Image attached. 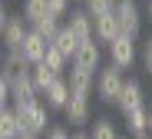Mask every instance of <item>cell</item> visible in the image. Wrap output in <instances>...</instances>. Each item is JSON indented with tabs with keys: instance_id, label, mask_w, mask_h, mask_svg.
Segmentation results:
<instances>
[{
	"instance_id": "obj_17",
	"label": "cell",
	"mask_w": 152,
	"mask_h": 139,
	"mask_svg": "<svg viewBox=\"0 0 152 139\" xmlns=\"http://www.w3.org/2000/svg\"><path fill=\"white\" fill-rule=\"evenodd\" d=\"M122 116H126V129L136 139L149 132V106H136V109H129V113H122Z\"/></svg>"
},
{
	"instance_id": "obj_23",
	"label": "cell",
	"mask_w": 152,
	"mask_h": 139,
	"mask_svg": "<svg viewBox=\"0 0 152 139\" xmlns=\"http://www.w3.org/2000/svg\"><path fill=\"white\" fill-rule=\"evenodd\" d=\"M30 30H37V33H40V37H46V40H53V37H56V30H60V20H56V17H43L40 23H33V26H30Z\"/></svg>"
},
{
	"instance_id": "obj_27",
	"label": "cell",
	"mask_w": 152,
	"mask_h": 139,
	"mask_svg": "<svg viewBox=\"0 0 152 139\" xmlns=\"http://www.w3.org/2000/svg\"><path fill=\"white\" fill-rule=\"evenodd\" d=\"M142 66H145V73H152V37L142 43Z\"/></svg>"
},
{
	"instance_id": "obj_7",
	"label": "cell",
	"mask_w": 152,
	"mask_h": 139,
	"mask_svg": "<svg viewBox=\"0 0 152 139\" xmlns=\"http://www.w3.org/2000/svg\"><path fill=\"white\" fill-rule=\"evenodd\" d=\"M69 20H66V30L76 37V43H86V40H93L96 33H93V17L86 13V7L83 10H73V13H66Z\"/></svg>"
},
{
	"instance_id": "obj_24",
	"label": "cell",
	"mask_w": 152,
	"mask_h": 139,
	"mask_svg": "<svg viewBox=\"0 0 152 139\" xmlns=\"http://www.w3.org/2000/svg\"><path fill=\"white\" fill-rule=\"evenodd\" d=\"M83 4H86V13L89 17H103V13H113L116 10L113 0H83Z\"/></svg>"
},
{
	"instance_id": "obj_2",
	"label": "cell",
	"mask_w": 152,
	"mask_h": 139,
	"mask_svg": "<svg viewBox=\"0 0 152 139\" xmlns=\"http://www.w3.org/2000/svg\"><path fill=\"white\" fill-rule=\"evenodd\" d=\"M122 83H126V76H122V70L119 66H99L96 70V90L93 93H99V99L103 103H116V96L122 93Z\"/></svg>"
},
{
	"instance_id": "obj_6",
	"label": "cell",
	"mask_w": 152,
	"mask_h": 139,
	"mask_svg": "<svg viewBox=\"0 0 152 139\" xmlns=\"http://www.w3.org/2000/svg\"><path fill=\"white\" fill-rule=\"evenodd\" d=\"M63 116H66V123H73V126H86L89 116H93L89 96H76V93H69V99H66V106H63Z\"/></svg>"
},
{
	"instance_id": "obj_30",
	"label": "cell",
	"mask_w": 152,
	"mask_h": 139,
	"mask_svg": "<svg viewBox=\"0 0 152 139\" xmlns=\"http://www.w3.org/2000/svg\"><path fill=\"white\" fill-rule=\"evenodd\" d=\"M17 139H40V136H30V132H20Z\"/></svg>"
},
{
	"instance_id": "obj_8",
	"label": "cell",
	"mask_w": 152,
	"mask_h": 139,
	"mask_svg": "<svg viewBox=\"0 0 152 139\" xmlns=\"http://www.w3.org/2000/svg\"><path fill=\"white\" fill-rule=\"evenodd\" d=\"M73 66H80V70H89V73H96V70H99V40H96V37L76 46Z\"/></svg>"
},
{
	"instance_id": "obj_16",
	"label": "cell",
	"mask_w": 152,
	"mask_h": 139,
	"mask_svg": "<svg viewBox=\"0 0 152 139\" xmlns=\"http://www.w3.org/2000/svg\"><path fill=\"white\" fill-rule=\"evenodd\" d=\"M23 132V123L17 116V109L13 106H4L0 109V139H17Z\"/></svg>"
},
{
	"instance_id": "obj_5",
	"label": "cell",
	"mask_w": 152,
	"mask_h": 139,
	"mask_svg": "<svg viewBox=\"0 0 152 139\" xmlns=\"http://www.w3.org/2000/svg\"><path fill=\"white\" fill-rule=\"evenodd\" d=\"M27 33H30V23L17 13V17H10V20H7L4 33H0V43H4V50H20V46H23V40H27Z\"/></svg>"
},
{
	"instance_id": "obj_20",
	"label": "cell",
	"mask_w": 152,
	"mask_h": 139,
	"mask_svg": "<svg viewBox=\"0 0 152 139\" xmlns=\"http://www.w3.org/2000/svg\"><path fill=\"white\" fill-rule=\"evenodd\" d=\"M43 17H53V13L46 10V0H23V20H27L30 26L40 23Z\"/></svg>"
},
{
	"instance_id": "obj_1",
	"label": "cell",
	"mask_w": 152,
	"mask_h": 139,
	"mask_svg": "<svg viewBox=\"0 0 152 139\" xmlns=\"http://www.w3.org/2000/svg\"><path fill=\"white\" fill-rule=\"evenodd\" d=\"M17 109V116H20V123H23V132H30V136H46V129H50V106L37 96V99H30V103H20V106H13Z\"/></svg>"
},
{
	"instance_id": "obj_33",
	"label": "cell",
	"mask_w": 152,
	"mask_h": 139,
	"mask_svg": "<svg viewBox=\"0 0 152 139\" xmlns=\"http://www.w3.org/2000/svg\"><path fill=\"white\" fill-rule=\"evenodd\" d=\"M4 57H7V50H4V43H0V66H4Z\"/></svg>"
},
{
	"instance_id": "obj_34",
	"label": "cell",
	"mask_w": 152,
	"mask_h": 139,
	"mask_svg": "<svg viewBox=\"0 0 152 139\" xmlns=\"http://www.w3.org/2000/svg\"><path fill=\"white\" fill-rule=\"evenodd\" d=\"M113 4H116V7H119V4H136V0H113Z\"/></svg>"
},
{
	"instance_id": "obj_29",
	"label": "cell",
	"mask_w": 152,
	"mask_h": 139,
	"mask_svg": "<svg viewBox=\"0 0 152 139\" xmlns=\"http://www.w3.org/2000/svg\"><path fill=\"white\" fill-rule=\"evenodd\" d=\"M7 20H10V13H7V7H4V0H0V33H4V26H7Z\"/></svg>"
},
{
	"instance_id": "obj_19",
	"label": "cell",
	"mask_w": 152,
	"mask_h": 139,
	"mask_svg": "<svg viewBox=\"0 0 152 139\" xmlns=\"http://www.w3.org/2000/svg\"><path fill=\"white\" fill-rule=\"evenodd\" d=\"M30 79H33V86H37V93L43 96V93L50 90V83H53V79H56V73H53V70H50L46 63H37V66L30 70Z\"/></svg>"
},
{
	"instance_id": "obj_13",
	"label": "cell",
	"mask_w": 152,
	"mask_h": 139,
	"mask_svg": "<svg viewBox=\"0 0 152 139\" xmlns=\"http://www.w3.org/2000/svg\"><path fill=\"white\" fill-rule=\"evenodd\" d=\"M37 96H40V93H37V86H33L30 73H23V76L10 79V103H13V106H20V103H30V99H37Z\"/></svg>"
},
{
	"instance_id": "obj_31",
	"label": "cell",
	"mask_w": 152,
	"mask_h": 139,
	"mask_svg": "<svg viewBox=\"0 0 152 139\" xmlns=\"http://www.w3.org/2000/svg\"><path fill=\"white\" fill-rule=\"evenodd\" d=\"M73 139H89V132H73Z\"/></svg>"
},
{
	"instance_id": "obj_9",
	"label": "cell",
	"mask_w": 152,
	"mask_h": 139,
	"mask_svg": "<svg viewBox=\"0 0 152 139\" xmlns=\"http://www.w3.org/2000/svg\"><path fill=\"white\" fill-rule=\"evenodd\" d=\"M116 106L122 109V113H129V109H136V106H145L142 83H139V79H126V83H122V93L116 96Z\"/></svg>"
},
{
	"instance_id": "obj_14",
	"label": "cell",
	"mask_w": 152,
	"mask_h": 139,
	"mask_svg": "<svg viewBox=\"0 0 152 139\" xmlns=\"http://www.w3.org/2000/svg\"><path fill=\"white\" fill-rule=\"evenodd\" d=\"M33 66H30V60L23 57L20 50H7V57H4V66H0V73H4L7 79H17V76H23V73H30Z\"/></svg>"
},
{
	"instance_id": "obj_11",
	"label": "cell",
	"mask_w": 152,
	"mask_h": 139,
	"mask_svg": "<svg viewBox=\"0 0 152 139\" xmlns=\"http://www.w3.org/2000/svg\"><path fill=\"white\" fill-rule=\"evenodd\" d=\"M93 33H96V40L99 43H113L122 30H119V20H116V13H103V17H93Z\"/></svg>"
},
{
	"instance_id": "obj_36",
	"label": "cell",
	"mask_w": 152,
	"mask_h": 139,
	"mask_svg": "<svg viewBox=\"0 0 152 139\" xmlns=\"http://www.w3.org/2000/svg\"><path fill=\"white\" fill-rule=\"evenodd\" d=\"M139 139H145V136H139Z\"/></svg>"
},
{
	"instance_id": "obj_4",
	"label": "cell",
	"mask_w": 152,
	"mask_h": 139,
	"mask_svg": "<svg viewBox=\"0 0 152 139\" xmlns=\"http://www.w3.org/2000/svg\"><path fill=\"white\" fill-rule=\"evenodd\" d=\"M116 20H119V30L126 33V37H139V30H142V10L136 7V4H119L116 10Z\"/></svg>"
},
{
	"instance_id": "obj_21",
	"label": "cell",
	"mask_w": 152,
	"mask_h": 139,
	"mask_svg": "<svg viewBox=\"0 0 152 139\" xmlns=\"http://www.w3.org/2000/svg\"><path fill=\"white\" fill-rule=\"evenodd\" d=\"M89 139H119L116 123H113L109 116H99V119L93 123V129H89Z\"/></svg>"
},
{
	"instance_id": "obj_12",
	"label": "cell",
	"mask_w": 152,
	"mask_h": 139,
	"mask_svg": "<svg viewBox=\"0 0 152 139\" xmlns=\"http://www.w3.org/2000/svg\"><path fill=\"white\" fill-rule=\"evenodd\" d=\"M46 46H50V40L40 37L37 30H30L27 40H23V46H20V53L30 60V66H37V63H43V57H46Z\"/></svg>"
},
{
	"instance_id": "obj_10",
	"label": "cell",
	"mask_w": 152,
	"mask_h": 139,
	"mask_svg": "<svg viewBox=\"0 0 152 139\" xmlns=\"http://www.w3.org/2000/svg\"><path fill=\"white\" fill-rule=\"evenodd\" d=\"M66 83H69V93H76V96H89V93L96 90V73L73 66V70L66 73Z\"/></svg>"
},
{
	"instance_id": "obj_28",
	"label": "cell",
	"mask_w": 152,
	"mask_h": 139,
	"mask_svg": "<svg viewBox=\"0 0 152 139\" xmlns=\"http://www.w3.org/2000/svg\"><path fill=\"white\" fill-rule=\"evenodd\" d=\"M43 139H73V136H69V132H66V129H63V126H50V129H46V136H43Z\"/></svg>"
},
{
	"instance_id": "obj_26",
	"label": "cell",
	"mask_w": 152,
	"mask_h": 139,
	"mask_svg": "<svg viewBox=\"0 0 152 139\" xmlns=\"http://www.w3.org/2000/svg\"><path fill=\"white\" fill-rule=\"evenodd\" d=\"M4 106H10V79L0 73V109Z\"/></svg>"
},
{
	"instance_id": "obj_25",
	"label": "cell",
	"mask_w": 152,
	"mask_h": 139,
	"mask_svg": "<svg viewBox=\"0 0 152 139\" xmlns=\"http://www.w3.org/2000/svg\"><path fill=\"white\" fill-rule=\"evenodd\" d=\"M46 10L60 20V17H66V13H69V0H46Z\"/></svg>"
},
{
	"instance_id": "obj_22",
	"label": "cell",
	"mask_w": 152,
	"mask_h": 139,
	"mask_svg": "<svg viewBox=\"0 0 152 139\" xmlns=\"http://www.w3.org/2000/svg\"><path fill=\"white\" fill-rule=\"evenodd\" d=\"M43 63H46V66H50V70H53V73H56V76H60V73H63V70H66V63H69V60H66V57H63V53H60V50H56V46H53V43H50V46H46V57H43Z\"/></svg>"
},
{
	"instance_id": "obj_35",
	"label": "cell",
	"mask_w": 152,
	"mask_h": 139,
	"mask_svg": "<svg viewBox=\"0 0 152 139\" xmlns=\"http://www.w3.org/2000/svg\"><path fill=\"white\" fill-rule=\"evenodd\" d=\"M149 132H152V106H149Z\"/></svg>"
},
{
	"instance_id": "obj_32",
	"label": "cell",
	"mask_w": 152,
	"mask_h": 139,
	"mask_svg": "<svg viewBox=\"0 0 152 139\" xmlns=\"http://www.w3.org/2000/svg\"><path fill=\"white\" fill-rule=\"evenodd\" d=\"M145 17L152 20V0H149V4H145Z\"/></svg>"
},
{
	"instance_id": "obj_15",
	"label": "cell",
	"mask_w": 152,
	"mask_h": 139,
	"mask_svg": "<svg viewBox=\"0 0 152 139\" xmlns=\"http://www.w3.org/2000/svg\"><path fill=\"white\" fill-rule=\"evenodd\" d=\"M66 99H69V83H66V76H56L53 83H50V90L43 93V103L50 109H63Z\"/></svg>"
},
{
	"instance_id": "obj_18",
	"label": "cell",
	"mask_w": 152,
	"mask_h": 139,
	"mask_svg": "<svg viewBox=\"0 0 152 139\" xmlns=\"http://www.w3.org/2000/svg\"><path fill=\"white\" fill-rule=\"evenodd\" d=\"M50 43H53V46L63 53V57H66V60H73V57H76V46H80V43H76V37L66 30V26H60V30H56V37L50 40Z\"/></svg>"
},
{
	"instance_id": "obj_3",
	"label": "cell",
	"mask_w": 152,
	"mask_h": 139,
	"mask_svg": "<svg viewBox=\"0 0 152 139\" xmlns=\"http://www.w3.org/2000/svg\"><path fill=\"white\" fill-rule=\"evenodd\" d=\"M136 60H139L136 40H132V37H126V33H119V37L109 43V63H113V66H119V70H129Z\"/></svg>"
}]
</instances>
